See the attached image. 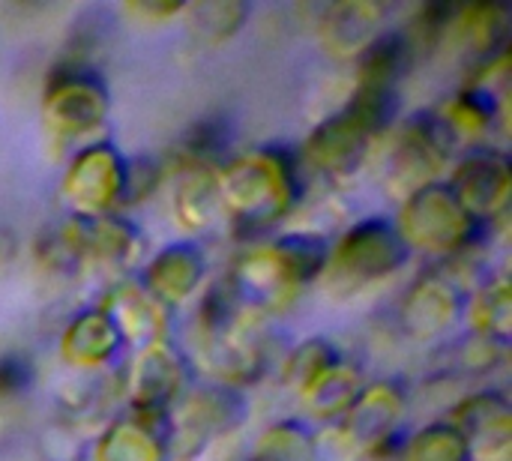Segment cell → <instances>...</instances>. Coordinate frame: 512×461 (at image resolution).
<instances>
[{"instance_id":"1","label":"cell","mask_w":512,"mask_h":461,"mask_svg":"<svg viewBox=\"0 0 512 461\" xmlns=\"http://www.w3.org/2000/svg\"><path fill=\"white\" fill-rule=\"evenodd\" d=\"M219 201L246 228H261L276 219L294 195V168L288 153L264 150L252 159H240L222 171Z\"/></svg>"},{"instance_id":"2","label":"cell","mask_w":512,"mask_h":461,"mask_svg":"<svg viewBox=\"0 0 512 461\" xmlns=\"http://www.w3.org/2000/svg\"><path fill=\"white\" fill-rule=\"evenodd\" d=\"M45 114L54 132L60 135H84L96 129L105 117V87L90 69V63L63 60L45 96Z\"/></svg>"},{"instance_id":"3","label":"cell","mask_w":512,"mask_h":461,"mask_svg":"<svg viewBox=\"0 0 512 461\" xmlns=\"http://www.w3.org/2000/svg\"><path fill=\"white\" fill-rule=\"evenodd\" d=\"M474 222L477 219L465 213V207L456 201V195L438 183H429L420 192H414L405 207L408 237H414V243L438 249V252H453V249L468 246Z\"/></svg>"},{"instance_id":"4","label":"cell","mask_w":512,"mask_h":461,"mask_svg":"<svg viewBox=\"0 0 512 461\" xmlns=\"http://www.w3.org/2000/svg\"><path fill=\"white\" fill-rule=\"evenodd\" d=\"M408 258V240L399 228L384 219H372L357 225L336 252V273L348 276V282H375L393 270H399Z\"/></svg>"},{"instance_id":"5","label":"cell","mask_w":512,"mask_h":461,"mask_svg":"<svg viewBox=\"0 0 512 461\" xmlns=\"http://www.w3.org/2000/svg\"><path fill=\"white\" fill-rule=\"evenodd\" d=\"M246 414V405H243V396L231 387H210L204 393H198L186 414L180 417L174 435H171V444H174V453L180 459H192L198 450L207 447V441L219 432H228L234 429Z\"/></svg>"},{"instance_id":"6","label":"cell","mask_w":512,"mask_h":461,"mask_svg":"<svg viewBox=\"0 0 512 461\" xmlns=\"http://www.w3.org/2000/svg\"><path fill=\"white\" fill-rule=\"evenodd\" d=\"M123 159L108 144H93L78 153L69 177L66 195L81 216H102L111 201H120Z\"/></svg>"},{"instance_id":"7","label":"cell","mask_w":512,"mask_h":461,"mask_svg":"<svg viewBox=\"0 0 512 461\" xmlns=\"http://www.w3.org/2000/svg\"><path fill=\"white\" fill-rule=\"evenodd\" d=\"M456 201L465 207L468 216H495L510 195V171L507 159L495 153H480L462 162L453 189Z\"/></svg>"},{"instance_id":"8","label":"cell","mask_w":512,"mask_h":461,"mask_svg":"<svg viewBox=\"0 0 512 461\" xmlns=\"http://www.w3.org/2000/svg\"><path fill=\"white\" fill-rule=\"evenodd\" d=\"M129 384H132L135 414H168V408L183 384L180 357L165 345H150L144 351V357L135 363Z\"/></svg>"},{"instance_id":"9","label":"cell","mask_w":512,"mask_h":461,"mask_svg":"<svg viewBox=\"0 0 512 461\" xmlns=\"http://www.w3.org/2000/svg\"><path fill=\"white\" fill-rule=\"evenodd\" d=\"M369 141H372V135L342 111L339 117L327 120L324 126H318L312 132V138L306 141V156L312 165H318L324 171L348 174L366 159Z\"/></svg>"},{"instance_id":"10","label":"cell","mask_w":512,"mask_h":461,"mask_svg":"<svg viewBox=\"0 0 512 461\" xmlns=\"http://www.w3.org/2000/svg\"><path fill=\"white\" fill-rule=\"evenodd\" d=\"M381 15H384V6L378 3H339L327 12L321 24V36L333 54L363 51L375 39L372 30L381 21Z\"/></svg>"},{"instance_id":"11","label":"cell","mask_w":512,"mask_h":461,"mask_svg":"<svg viewBox=\"0 0 512 461\" xmlns=\"http://www.w3.org/2000/svg\"><path fill=\"white\" fill-rule=\"evenodd\" d=\"M414 48L402 30L396 33H381L375 36L363 51H360V84L369 87H396L399 78L408 72L414 63Z\"/></svg>"},{"instance_id":"12","label":"cell","mask_w":512,"mask_h":461,"mask_svg":"<svg viewBox=\"0 0 512 461\" xmlns=\"http://www.w3.org/2000/svg\"><path fill=\"white\" fill-rule=\"evenodd\" d=\"M399 411H402V399L396 390L372 387L351 405V414H348L351 438H357L360 444H369V447L387 441Z\"/></svg>"},{"instance_id":"13","label":"cell","mask_w":512,"mask_h":461,"mask_svg":"<svg viewBox=\"0 0 512 461\" xmlns=\"http://www.w3.org/2000/svg\"><path fill=\"white\" fill-rule=\"evenodd\" d=\"M201 264L204 261L192 246L165 249L150 267V294L153 297H168V300L186 297L201 279Z\"/></svg>"},{"instance_id":"14","label":"cell","mask_w":512,"mask_h":461,"mask_svg":"<svg viewBox=\"0 0 512 461\" xmlns=\"http://www.w3.org/2000/svg\"><path fill=\"white\" fill-rule=\"evenodd\" d=\"M117 345H120V330L114 327L108 312L99 309V312L78 318L69 327L63 351L75 363H105L117 351Z\"/></svg>"},{"instance_id":"15","label":"cell","mask_w":512,"mask_h":461,"mask_svg":"<svg viewBox=\"0 0 512 461\" xmlns=\"http://www.w3.org/2000/svg\"><path fill=\"white\" fill-rule=\"evenodd\" d=\"M456 294L450 291V285L444 282H423L408 306H405V318H408V327L420 336H429V333H438L444 330L453 315H456Z\"/></svg>"},{"instance_id":"16","label":"cell","mask_w":512,"mask_h":461,"mask_svg":"<svg viewBox=\"0 0 512 461\" xmlns=\"http://www.w3.org/2000/svg\"><path fill=\"white\" fill-rule=\"evenodd\" d=\"M231 141V123L228 117H204L198 120L177 144V159L180 165H186L189 171L198 168H210V162H216L225 147Z\"/></svg>"},{"instance_id":"17","label":"cell","mask_w":512,"mask_h":461,"mask_svg":"<svg viewBox=\"0 0 512 461\" xmlns=\"http://www.w3.org/2000/svg\"><path fill=\"white\" fill-rule=\"evenodd\" d=\"M105 312L120 333L129 330L135 339H156L162 333V315L156 312L153 294H141L129 285L111 297V309Z\"/></svg>"},{"instance_id":"18","label":"cell","mask_w":512,"mask_h":461,"mask_svg":"<svg viewBox=\"0 0 512 461\" xmlns=\"http://www.w3.org/2000/svg\"><path fill=\"white\" fill-rule=\"evenodd\" d=\"M162 441L165 435L132 420L102 438L99 461H162Z\"/></svg>"},{"instance_id":"19","label":"cell","mask_w":512,"mask_h":461,"mask_svg":"<svg viewBox=\"0 0 512 461\" xmlns=\"http://www.w3.org/2000/svg\"><path fill=\"white\" fill-rule=\"evenodd\" d=\"M450 27L471 42L474 51H495L507 42V9L504 6H471L456 12Z\"/></svg>"},{"instance_id":"20","label":"cell","mask_w":512,"mask_h":461,"mask_svg":"<svg viewBox=\"0 0 512 461\" xmlns=\"http://www.w3.org/2000/svg\"><path fill=\"white\" fill-rule=\"evenodd\" d=\"M303 393H306V402L318 414H339V411H348L357 399V375L345 369L342 363H336L321 378H315Z\"/></svg>"},{"instance_id":"21","label":"cell","mask_w":512,"mask_h":461,"mask_svg":"<svg viewBox=\"0 0 512 461\" xmlns=\"http://www.w3.org/2000/svg\"><path fill=\"white\" fill-rule=\"evenodd\" d=\"M219 204V183L210 171L198 168L192 171L180 192H177V210H180V219L183 225L189 228H201L213 219V210Z\"/></svg>"},{"instance_id":"22","label":"cell","mask_w":512,"mask_h":461,"mask_svg":"<svg viewBox=\"0 0 512 461\" xmlns=\"http://www.w3.org/2000/svg\"><path fill=\"white\" fill-rule=\"evenodd\" d=\"M189 21H192V30L207 39V42H222L228 39L240 21L246 18V6L243 3H201V6H192L189 9Z\"/></svg>"},{"instance_id":"23","label":"cell","mask_w":512,"mask_h":461,"mask_svg":"<svg viewBox=\"0 0 512 461\" xmlns=\"http://www.w3.org/2000/svg\"><path fill=\"white\" fill-rule=\"evenodd\" d=\"M411 461H468V438L456 426H432L414 441Z\"/></svg>"},{"instance_id":"24","label":"cell","mask_w":512,"mask_h":461,"mask_svg":"<svg viewBox=\"0 0 512 461\" xmlns=\"http://www.w3.org/2000/svg\"><path fill=\"white\" fill-rule=\"evenodd\" d=\"M255 461H315V444L300 426H276L258 444Z\"/></svg>"},{"instance_id":"25","label":"cell","mask_w":512,"mask_h":461,"mask_svg":"<svg viewBox=\"0 0 512 461\" xmlns=\"http://www.w3.org/2000/svg\"><path fill=\"white\" fill-rule=\"evenodd\" d=\"M339 363L336 351L324 342V339H312L306 345H300V351L291 357L288 363V378L297 384V387H309L315 378H321L327 369H333Z\"/></svg>"},{"instance_id":"26","label":"cell","mask_w":512,"mask_h":461,"mask_svg":"<svg viewBox=\"0 0 512 461\" xmlns=\"http://www.w3.org/2000/svg\"><path fill=\"white\" fill-rule=\"evenodd\" d=\"M36 381V366L27 354L6 351L0 354V399L24 396Z\"/></svg>"},{"instance_id":"27","label":"cell","mask_w":512,"mask_h":461,"mask_svg":"<svg viewBox=\"0 0 512 461\" xmlns=\"http://www.w3.org/2000/svg\"><path fill=\"white\" fill-rule=\"evenodd\" d=\"M480 327H483V336L495 339V342H504L507 333H510V294H507V285H495L486 291L483 303H480Z\"/></svg>"},{"instance_id":"28","label":"cell","mask_w":512,"mask_h":461,"mask_svg":"<svg viewBox=\"0 0 512 461\" xmlns=\"http://www.w3.org/2000/svg\"><path fill=\"white\" fill-rule=\"evenodd\" d=\"M159 183V165L153 159H135L123 165V186H120V201L123 204H138L153 192Z\"/></svg>"},{"instance_id":"29","label":"cell","mask_w":512,"mask_h":461,"mask_svg":"<svg viewBox=\"0 0 512 461\" xmlns=\"http://www.w3.org/2000/svg\"><path fill=\"white\" fill-rule=\"evenodd\" d=\"M15 255V234L9 228H0V267L9 264Z\"/></svg>"}]
</instances>
